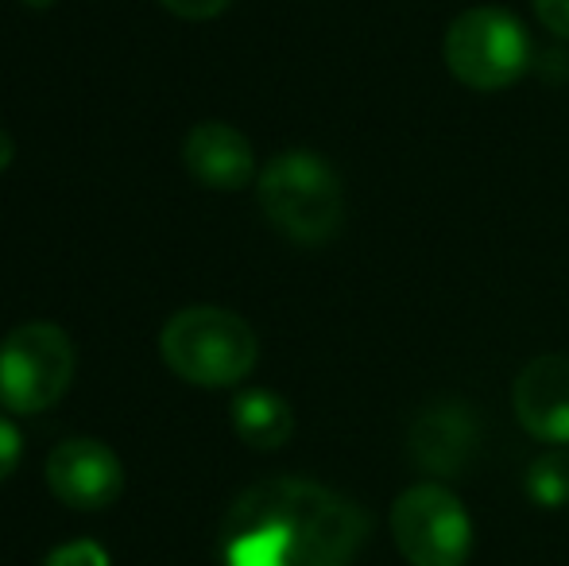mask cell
<instances>
[{
	"mask_svg": "<svg viewBox=\"0 0 569 566\" xmlns=\"http://www.w3.org/2000/svg\"><path fill=\"white\" fill-rule=\"evenodd\" d=\"M365 539V508L302 477L252 485L226 516L229 566H349Z\"/></svg>",
	"mask_w": 569,
	"mask_h": 566,
	"instance_id": "1",
	"label": "cell"
},
{
	"mask_svg": "<svg viewBox=\"0 0 569 566\" xmlns=\"http://www.w3.org/2000/svg\"><path fill=\"white\" fill-rule=\"evenodd\" d=\"M256 198L268 221L299 245H322L341 229V175L318 151H279L256 175Z\"/></svg>",
	"mask_w": 569,
	"mask_h": 566,
	"instance_id": "2",
	"label": "cell"
},
{
	"mask_svg": "<svg viewBox=\"0 0 569 566\" xmlns=\"http://www.w3.org/2000/svg\"><path fill=\"white\" fill-rule=\"evenodd\" d=\"M167 369L198 388H232L256 369L260 341L252 326L226 307H187L159 334Z\"/></svg>",
	"mask_w": 569,
	"mask_h": 566,
	"instance_id": "3",
	"label": "cell"
},
{
	"mask_svg": "<svg viewBox=\"0 0 569 566\" xmlns=\"http://www.w3.org/2000/svg\"><path fill=\"white\" fill-rule=\"evenodd\" d=\"M442 59L461 86L496 93L516 86L531 67V39L511 12L492 4L465 8L442 39Z\"/></svg>",
	"mask_w": 569,
	"mask_h": 566,
	"instance_id": "4",
	"label": "cell"
},
{
	"mask_svg": "<svg viewBox=\"0 0 569 566\" xmlns=\"http://www.w3.org/2000/svg\"><path fill=\"white\" fill-rule=\"evenodd\" d=\"M74 377V341L54 322H23L0 341V408L47 411Z\"/></svg>",
	"mask_w": 569,
	"mask_h": 566,
	"instance_id": "5",
	"label": "cell"
},
{
	"mask_svg": "<svg viewBox=\"0 0 569 566\" xmlns=\"http://www.w3.org/2000/svg\"><path fill=\"white\" fill-rule=\"evenodd\" d=\"M391 539L411 566H465L472 552V520L442 481H422L391 505Z\"/></svg>",
	"mask_w": 569,
	"mask_h": 566,
	"instance_id": "6",
	"label": "cell"
},
{
	"mask_svg": "<svg viewBox=\"0 0 569 566\" xmlns=\"http://www.w3.org/2000/svg\"><path fill=\"white\" fill-rule=\"evenodd\" d=\"M47 485L67 508L98 513L124 489V466L101 438H67L47 458Z\"/></svg>",
	"mask_w": 569,
	"mask_h": 566,
	"instance_id": "7",
	"label": "cell"
},
{
	"mask_svg": "<svg viewBox=\"0 0 569 566\" xmlns=\"http://www.w3.org/2000/svg\"><path fill=\"white\" fill-rule=\"evenodd\" d=\"M516 419L547 446H569V357L542 354L523 365L511 388Z\"/></svg>",
	"mask_w": 569,
	"mask_h": 566,
	"instance_id": "8",
	"label": "cell"
},
{
	"mask_svg": "<svg viewBox=\"0 0 569 566\" xmlns=\"http://www.w3.org/2000/svg\"><path fill=\"white\" fill-rule=\"evenodd\" d=\"M407 450L422 466V474L457 477L477 454V416L461 400L430 404L415 416Z\"/></svg>",
	"mask_w": 569,
	"mask_h": 566,
	"instance_id": "9",
	"label": "cell"
},
{
	"mask_svg": "<svg viewBox=\"0 0 569 566\" xmlns=\"http://www.w3.org/2000/svg\"><path fill=\"white\" fill-rule=\"evenodd\" d=\"M182 163L210 190H244L256 179V151L226 121H202L182 143Z\"/></svg>",
	"mask_w": 569,
	"mask_h": 566,
	"instance_id": "10",
	"label": "cell"
},
{
	"mask_svg": "<svg viewBox=\"0 0 569 566\" xmlns=\"http://www.w3.org/2000/svg\"><path fill=\"white\" fill-rule=\"evenodd\" d=\"M232 427L252 450H279L295 430L291 404L268 388H248L232 400Z\"/></svg>",
	"mask_w": 569,
	"mask_h": 566,
	"instance_id": "11",
	"label": "cell"
},
{
	"mask_svg": "<svg viewBox=\"0 0 569 566\" xmlns=\"http://www.w3.org/2000/svg\"><path fill=\"white\" fill-rule=\"evenodd\" d=\"M523 489L539 508H566L569 505V446H550L547 454H539V458L527 466Z\"/></svg>",
	"mask_w": 569,
	"mask_h": 566,
	"instance_id": "12",
	"label": "cell"
},
{
	"mask_svg": "<svg viewBox=\"0 0 569 566\" xmlns=\"http://www.w3.org/2000/svg\"><path fill=\"white\" fill-rule=\"evenodd\" d=\"M43 566H109V552L93 539H74V544L54 547Z\"/></svg>",
	"mask_w": 569,
	"mask_h": 566,
	"instance_id": "13",
	"label": "cell"
},
{
	"mask_svg": "<svg viewBox=\"0 0 569 566\" xmlns=\"http://www.w3.org/2000/svg\"><path fill=\"white\" fill-rule=\"evenodd\" d=\"M20 458H23V438H20V430H16L12 419L0 416V481H8V477L16 474Z\"/></svg>",
	"mask_w": 569,
	"mask_h": 566,
	"instance_id": "14",
	"label": "cell"
},
{
	"mask_svg": "<svg viewBox=\"0 0 569 566\" xmlns=\"http://www.w3.org/2000/svg\"><path fill=\"white\" fill-rule=\"evenodd\" d=\"M159 4L167 8V12L182 16V20H213V16H221L232 0H159Z\"/></svg>",
	"mask_w": 569,
	"mask_h": 566,
	"instance_id": "15",
	"label": "cell"
},
{
	"mask_svg": "<svg viewBox=\"0 0 569 566\" xmlns=\"http://www.w3.org/2000/svg\"><path fill=\"white\" fill-rule=\"evenodd\" d=\"M539 23L558 39H569V0H531Z\"/></svg>",
	"mask_w": 569,
	"mask_h": 566,
	"instance_id": "16",
	"label": "cell"
},
{
	"mask_svg": "<svg viewBox=\"0 0 569 566\" xmlns=\"http://www.w3.org/2000/svg\"><path fill=\"white\" fill-rule=\"evenodd\" d=\"M12 159H16V140L0 129V171H8V167H12Z\"/></svg>",
	"mask_w": 569,
	"mask_h": 566,
	"instance_id": "17",
	"label": "cell"
},
{
	"mask_svg": "<svg viewBox=\"0 0 569 566\" xmlns=\"http://www.w3.org/2000/svg\"><path fill=\"white\" fill-rule=\"evenodd\" d=\"M20 4H28V8H51L54 0H20Z\"/></svg>",
	"mask_w": 569,
	"mask_h": 566,
	"instance_id": "18",
	"label": "cell"
}]
</instances>
